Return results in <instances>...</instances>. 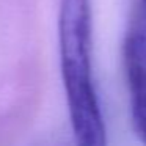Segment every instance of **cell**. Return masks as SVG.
<instances>
[{"label":"cell","instance_id":"obj_3","mask_svg":"<svg viewBox=\"0 0 146 146\" xmlns=\"http://www.w3.org/2000/svg\"><path fill=\"white\" fill-rule=\"evenodd\" d=\"M137 21L146 29V0H141V2H140V14H138V17H137Z\"/></svg>","mask_w":146,"mask_h":146},{"label":"cell","instance_id":"obj_2","mask_svg":"<svg viewBox=\"0 0 146 146\" xmlns=\"http://www.w3.org/2000/svg\"><path fill=\"white\" fill-rule=\"evenodd\" d=\"M123 61L135 135L146 146V29L132 24L124 39Z\"/></svg>","mask_w":146,"mask_h":146},{"label":"cell","instance_id":"obj_1","mask_svg":"<svg viewBox=\"0 0 146 146\" xmlns=\"http://www.w3.org/2000/svg\"><path fill=\"white\" fill-rule=\"evenodd\" d=\"M60 71L76 146H108L93 72L91 0H61L58 13Z\"/></svg>","mask_w":146,"mask_h":146}]
</instances>
